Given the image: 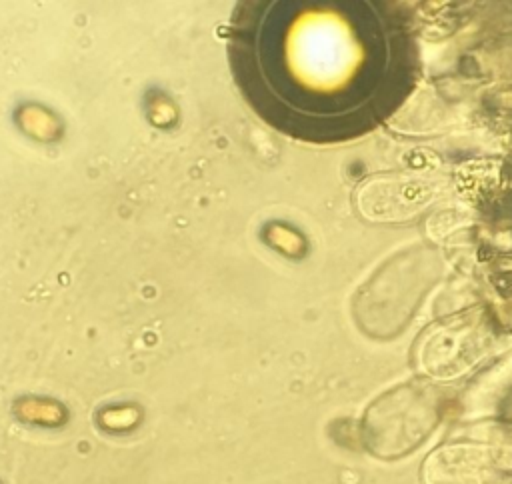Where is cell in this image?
<instances>
[{"label": "cell", "mask_w": 512, "mask_h": 484, "mask_svg": "<svg viewBox=\"0 0 512 484\" xmlns=\"http://www.w3.org/2000/svg\"><path fill=\"white\" fill-rule=\"evenodd\" d=\"M232 78L274 130L328 144L380 124L406 96L412 40L366 0H244L226 34Z\"/></svg>", "instance_id": "1"}, {"label": "cell", "mask_w": 512, "mask_h": 484, "mask_svg": "<svg viewBox=\"0 0 512 484\" xmlns=\"http://www.w3.org/2000/svg\"><path fill=\"white\" fill-rule=\"evenodd\" d=\"M462 466L446 464V462H430L428 484H496V474L488 468V464L480 460L460 462Z\"/></svg>", "instance_id": "2"}]
</instances>
